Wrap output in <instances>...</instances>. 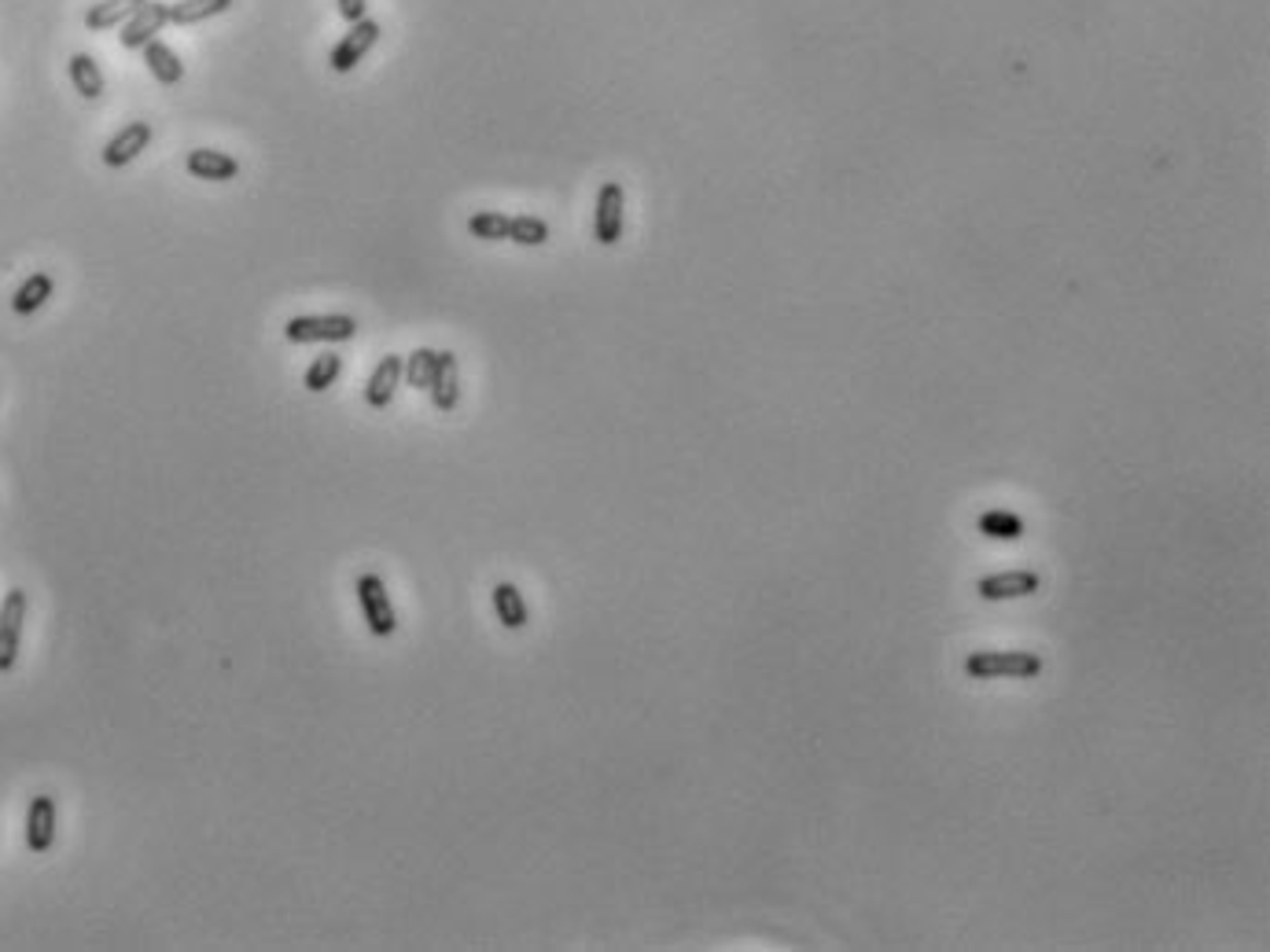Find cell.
<instances>
[{"instance_id":"19","label":"cell","mask_w":1270,"mask_h":952,"mask_svg":"<svg viewBox=\"0 0 1270 952\" xmlns=\"http://www.w3.org/2000/svg\"><path fill=\"white\" fill-rule=\"evenodd\" d=\"M140 4H144V0H100V4H93L85 12V26L89 30H110V26L126 23Z\"/></svg>"},{"instance_id":"4","label":"cell","mask_w":1270,"mask_h":952,"mask_svg":"<svg viewBox=\"0 0 1270 952\" xmlns=\"http://www.w3.org/2000/svg\"><path fill=\"white\" fill-rule=\"evenodd\" d=\"M622 221H627V191L619 180H604L597 191V214H593V236L601 247H615L622 239Z\"/></svg>"},{"instance_id":"23","label":"cell","mask_w":1270,"mask_h":952,"mask_svg":"<svg viewBox=\"0 0 1270 952\" xmlns=\"http://www.w3.org/2000/svg\"><path fill=\"white\" fill-rule=\"evenodd\" d=\"M980 533H987V537H1002V541H1016V537L1024 533V519H1021V515H1013V512H1002V508L983 512Z\"/></svg>"},{"instance_id":"13","label":"cell","mask_w":1270,"mask_h":952,"mask_svg":"<svg viewBox=\"0 0 1270 952\" xmlns=\"http://www.w3.org/2000/svg\"><path fill=\"white\" fill-rule=\"evenodd\" d=\"M431 401H435L439 412H453L461 401V372H457V357H453L450 350H439V361H435V376H431Z\"/></svg>"},{"instance_id":"16","label":"cell","mask_w":1270,"mask_h":952,"mask_svg":"<svg viewBox=\"0 0 1270 952\" xmlns=\"http://www.w3.org/2000/svg\"><path fill=\"white\" fill-rule=\"evenodd\" d=\"M53 291H56V280L48 277V272H34V277H26L23 283H19L12 309L19 313V317H30V313H37L48 298H53Z\"/></svg>"},{"instance_id":"18","label":"cell","mask_w":1270,"mask_h":952,"mask_svg":"<svg viewBox=\"0 0 1270 952\" xmlns=\"http://www.w3.org/2000/svg\"><path fill=\"white\" fill-rule=\"evenodd\" d=\"M229 8H233V0H177V4H170V23L196 26V23H203V19L225 15Z\"/></svg>"},{"instance_id":"5","label":"cell","mask_w":1270,"mask_h":952,"mask_svg":"<svg viewBox=\"0 0 1270 952\" xmlns=\"http://www.w3.org/2000/svg\"><path fill=\"white\" fill-rule=\"evenodd\" d=\"M26 622V592L12 589L0 603V673H12L19 662V644H23Z\"/></svg>"},{"instance_id":"7","label":"cell","mask_w":1270,"mask_h":952,"mask_svg":"<svg viewBox=\"0 0 1270 952\" xmlns=\"http://www.w3.org/2000/svg\"><path fill=\"white\" fill-rule=\"evenodd\" d=\"M1038 574L1035 571H1005V574H987L976 581V592L983 596L987 603H1002V600H1024V596L1038 592Z\"/></svg>"},{"instance_id":"1","label":"cell","mask_w":1270,"mask_h":952,"mask_svg":"<svg viewBox=\"0 0 1270 952\" xmlns=\"http://www.w3.org/2000/svg\"><path fill=\"white\" fill-rule=\"evenodd\" d=\"M965 673L972 681H998V677H1013V681H1027V677L1042 673V655L1035 651H972L965 658Z\"/></svg>"},{"instance_id":"3","label":"cell","mask_w":1270,"mask_h":952,"mask_svg":"<svg viewBox=\"0 0 1270 952\" xmlns=\"http://www.w3.org/2000/svg\"><path fill=\"white\" fill-rule=\"evenodd\" d=\"M358 603H361V614H365V625H369L372 636H395L398 614H395V603H391L387 585H383L380 574L358 577Z\"/></svg>"},{"instance_id":"14","label":"cell","mask_w":1270,"mask_h":952,"mask_svg":"<svg viewBox=\"0 0 1270 952\" xmlns=\"http://www.w3.org/2000/svg\"><path fill=\"white\" fill-rule=\"evenodd\" d=\"M490 600H493V614H498V622L505 625V630H523V625L531 622L527 600H523V592L512 581L493 585Z\"/></svg>"},{"instance_id":"15","label":"cell","mask_w":1270,"mask_h":952,"mask_svg":"<svg viewBox=\"0 0 1270 952\" xmlns=\"http://www.w3.org/2000/svg\"><path fill=\"white\" fill-rule=\"evenodd\" d=\"M144 63H148L151 78H155L159 85H177V81L185 78V63H180L174 48H170L166 40H159V37L144 45Z\"/></svg>"},{"instance_id":"12","label":"cell","mask_w":1270,"mask_h":952,"mask_svg":"<svg viewBox=\"0 0 1270 952\" xmlns=\"http://www.w3.org/2000/svg\"><path fill=\"white\" fill-rule=\"evenodd\" d=\"M185 169L196 180H214V185H221V180H233V177H240V162L233 158V155H225V151H214V148H196V151H188L185 155Z\"/></svg>"},{"instance_id":"24","label":"cell","mask_w":1270,"mask_h":952,"mask_svg":"<svg viewBox=\"0 0 1270 952\" xmlns=\"http://www.w3.org/2000/svg\"><path fill=\"white\" fill-rule=\"evenodd\" d=\"M509 239H512V243H520V247H541V243H549V225H546V221H541V218L520 214V218H512Z\"/></svg>"},{"instance_id":"21","label":"cell","mask_w":1270,"mask_h":952,"mask_svg":"<svg viewBox=\"0 0 1270 952\" xmlns=\"http://www.w3.org/2000/svg\"><path fill=\"white\" fill-rule=\"evenodd\" d=\"M339 372H342L339 353H321V357H314V364L306 368V376H302V387H306L310 393H325L331 383L339 379Z\"/></svg>"},{"instance_id":"8","label":"cell","mask_w":1270,"mask_h":952,"mask_svg":"<svg viewBox=\"0 0 1270 952\" xmlns=\"http://www.w3.org/2000/svg\"><path fill=\"white\" fill-rule=\"evenodd\" d=\"M56 843V798L37 795L26 809V846L30 854H48Z\"/></svg>"},{"instance_id":"11","label":"cell","mask_w":1270,"mask_h":952,"mask_svg":"<svg viewBox=\"0 0 1270 952\" xmlns=\"http://www.w3.org/2000/svg\"><path fill=\"white\" fill-rule=\"evenodd\" d=\"M401 368H406V361L398 357V353H387L376 368H372V376L365 383V401L372 409H387L391 401H395V393L401 387Z\"/></svg>"},{"instance_id":"9","label":"cell","mask_w":1270,"mask_h":952,"mask_svg":"<svg viewBox=\"0 0 1270 952\" xmlns=\"http://www.w3.org/2000/svg\"><path fill=\"white\" fill-rule=\"evenodd\" d=\"M170 23V4H159V0H144L133 15L123 23V45L126 48H144L148 40H155V34Z\"/></svg>"},{"instance_id":"20","label":"cell","mask_w":1270,"mask_h":952,"mask_svg":"<svg viewBox=\"0 0 1270 952\" xmlns=\"http://www.w3.org/2000/svg\"><path fill=\"white\" fill-rule=\"evenodd\" d=\"M435 361H439V350H412L406 357V368H401V379L409 383L412 390H428L431 387V376H435Z\"/></svg>"},{"instance_id":"2","label":"cell","mask_w":1270,"mask_h":952,"mask_svg":"<svg viewBox=\"0 0 1270 952\" xmlns=\"http://www.w3.org/2000/svg\"><path fill=\"white\" fill-rule=\"evenodd\" d=\"M358 320L342 317V313H321V317H291L284 324V339L302 346V342H347L354 339Z\"/></svg>"},{"instance_id":"17","label":"cell","mask_w":1270,"mask_h":952,"mask_svg":"<svg viewBox=\"0 0 1270 952\" xmlns=\"http://www.w3.org/2000/svg\"><path fill=\"white\" fill-rule=\"evenodd\" d=\"M67 74L74 81L78 96L82 99H100L104 96V74H100V63L89 52H74L67 63Z\"/></svg>"},{"instance_id":"10","label":"cell","mask_w":1270,"mask_h":952,"mask_svg":"<svg viewBox=\"0 0 1270 952\" xmlns=\"http://www.w3.org/2000/svg\"><path fill=\"white\" fill-rule=\"evenodd\" d=\"M148 144H151V126H148V121H129L126 129H118V133L107 140V148H104V166H107V169H123V166H129V162H133Z\"/></svg>"},{"instance_id":"6","label":"cell","mask_w":1270,"mask_h":952,"mask_svg":"<svg viewBox=\"0 0 1270 952\" xmlns=\"http://www.w3.org/2000/svg\"><path fill=\"white\" fill-rule=\"evenodd\" d=\"M380 40V23L376 19H358V23H350V30L342 34V40L336 48H331L328 56V67L336 70V74H347V70H354L365 52Z\"/></svg>"},{"instance_id":"22","label":"cell","mask_w":1270,"mask_h":952,"mask_svg":"<svg viewBox=\"0 0 1270 952\" xmlns=\"http://www.w3.org/2000/svg\"><path fill=\"white\" fill-rule=\"evenodd\" d=\"M509 225H512V218L501 214V210H479V214L468 218V232L476 239H487V243L509 239Z\"/></svg>"}]
</instances>
